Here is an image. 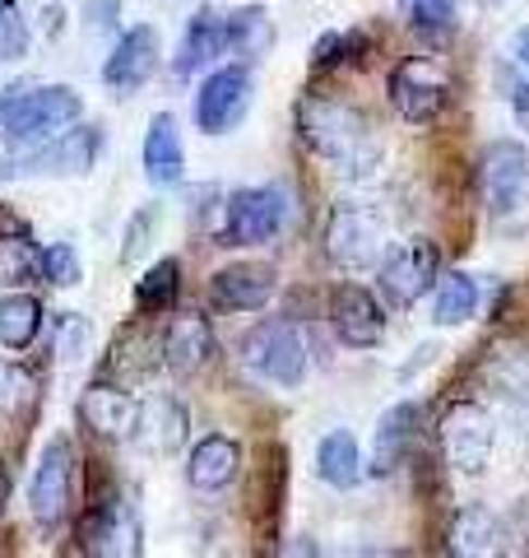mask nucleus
<instances>
[{"instance_id": "obj_42", "label": "nucleus", "mask_w": 529, "mask_h": 558, "mask_svg": "<svg viewBox=\"0 0 529 558\" xmlns=\"http://www.w3.org/2000/svg\"><path fill=\"white\" fill-rule=\"evenodd\" d=\"M10 494H14V480H10V465L0 461V512H5V502H10Z\"/></svg>"}, {"instance_id": "obj_21", "label": "nucleus", "mask_w": 529, "mask_h": 558, "mask_svg": "<svg viewBox=\"0 0 529 558\" xmlns=\"http://www.w3.org/2000/svg\"><path fill=\"white\" fill-rule=\"evenodd\" d=\"M186 428H190V418L186 410L176 405L172 396H153L139 405V418H135V442L153 451V457H172L176 447L186 442Z\"/></svg>"}, {"instance_id": "obj_31", "label": "nucleus", "mask_w": 529, "mask_h": 558, "mask_svg": "<svg viewBox=\"0 0 529 558\" xmlns=\"http://www.w3.org/2000/svg\"><path fill=\"white\" fill-rule=\"evenodd\" d=\"M497 539H502L497 517L488 508H465L451 526V554H492Z\"/></svg>"}, {"instance_id": "obj_29", "label": "nucleus", "mask_w": 529, "mask_h": 558, "mask_svg": "<svg viewBox=\"0 0 529 558\" xmlns=\"http://www.w3.org/2000/svg\"><path fill=\"white\" fill-rule=\"evenodd\" d=\"M176 293H182V266H176L172 256H163L135 284V307L145 312V317H158V312H172L176 307Z\"/></svg>"}, {"instance_id": "obj_19", "label": "nucleus", "mask_w": 529, "mask_h": 558, "mask_svg": "<svg viewBox=\"0 0 529 558\" xmlns=\"http://www.w3.org/2000/svg\"><path fill=\"white\" fill-rule=\"evenodd\" d=\"M242 470V447L233 438H223V433H209L190 447V461H186V480L190 488H200V494H219L237 480Z\"/></svg>"}, {"instance_id": "obj_28", "label": "nucleus", "mask_w": 529, "mask_h": 558, "mask_svg": "<svg viewBox=\"0 0 529 558\" xmlns=\"http://www.w3.org/2000/svg\"><path fill=\"white\" fill-rule=\"evenodd\" d=\"M33 410H38V377H33V368H24L20 359L0 354V414L33 418Z\"/></svg>"}, {"instance_id": "obj_17", "label": "nucleus", "mask_w": 529, "mask_h": 558, "mask_svg": "<svg viewBox=\"0 0 529 558\" xmlns=\"http://www.w3.org/2000/svg\"><path fill=\"white\" fill-rule=\"evenodd\" d=\"M84 549L88 554H108V558H135L139 549V517L126 498H112V502H102V508L84 521Z\"/></svg>"}, {"instance_id": "obj_15", "label": "nucleus", "mask_w": 529, "mask_h": 558, "mask_svg": "<svg viewBox=\"0 0 529 558\" xmlns=\"http://www.w3.org/2000/svg\"><path fill=\"white\" fill-rule=\"evenodd\" d=\"M279 275L264 260H237V266H223L214 279H209V299L223 312H260L274 299Z\"/></svg>"}, {"instance_id": "obj_30", "label": "nucleus", "mask_w": 529, "mask_h": 558, "mask_svg": "<svg viewBox=\"0 0 529 558\" xmlns=\"http://www.w3.org/2000/svg\"><path fill=\"white\" fill-rule=\"evenodd\" d=\"M112 363H108V373H116V377H126V381H135V377H145V373H153L158 363H163V336H145V330H126V336L116 340V349H112Z\"/></svg>"}, {"instance_id": "obj_34", "label": "nucleus", "mask_w": 529, "mask_h": 558, "mask_svg": "<svg viewBox=\"0 0 529 558\" xmlns=\"http://www.w3.org/2000/svg\"><path fill=\"white\" fill-rule=\"evenodd\" d=\"M38 270L47 284H57V289H75L79 284V252L70 247V242H51V247L38 252Z\"/></svg>"}, {"instance_id": "obj_18", "label": "nucleus", "mask_w": 529, "mask_h": 558, "mask_svg": "<svg viewBox=\"0 0 529 558\" xmlns=\"http://www.w3.org/2000/svg\"><path fill=\"white\" fill-rule=\"evenodd\" d=\"M214 359V326L200 312H176L163 326V363L176 377H196Z\"/></svg>"}, {"instance_id": "obj_45", "label": "nucleus", "mask_w": 529, "mask_h": 558, "mask_svg": "<svg viewBox=\"0 0 529 558\" xmlns=\"http://www.w3.org/2000/svg\"><path fill=\"white\" fill-rule=\"evenodd\" d=\"M483 5H506V0H483Z\"/></svg>"}, {"instance_id": "obj_40", "label": "nucleus", "mask_w": 529, "mask_h": 558, "mask_svg": "<svg viewBox=\"0 0 529 558\" xmlns=\"http://www.w3.org/2000/svg\"><path fill=\"white\" fill-rule=\"evenodd\" d=\"M510 112H516L520 131H529V80H510Z\"/></svg>"}, {"instance_id": "obj_25", "label": "nucleus", "mask_w": 529, "mask_h": 558, "mask_svg": "<svg viewBox=\"0 0 529 558\" xmlns=\"http://www.w3.org/2000/svg\"><path fill=\"white\" fill-rule=\"evenodd\" d=\"M479 312V279L451 270L432 284V326H460Z\"/></svg>"}, {"instance_id": "obj_6", "label": "nucleus", "mask_w": 529, "mask_h": 558, "mask_svg": "<svg viewBox=\"0 0 529 558\" xmlns=\"http://www.w3.org/2000/svg\"><path fill=\"white\" fill-rule=\"evenodd\" d=\"M288 219V196L279 186H242L223 205V247H260L279 238Z\"/></svg>"}, {"instance_id": "obj_10", "label": "nucleus", "mask_w": 529, "mask_h": 558, "mask_svg": "<svg viewBox=\"0 0 529 558\" xmlns=\"http://www.w3.org/2000/svg\"><path fill=\"white\" fill-rule=\"evenodd\" d=\"M492 438H497L492 418L473 400H460V405H451L441 414V451H446V461L460 475H483L492 461Z\"/></svg>"}, {"instance_id": "obj_39", "label": "nucleus", "mask_w": 529, "mask_h": 558, "mask_svg": "<svg viewBox=\"0 0 529 558\" xmlns=\"http://www.w3.org/2000/svg\"><path fill=\"white\" fill-rule=\"evenodd\" d=\"M116 20H121V0H88V5H84L88 33H112Z\"/></svg>"}, {"instance_id": "obj_43", "label": "nucleus", "mask_w": 529, "mask_h": 558, "mask_svg": "<svg viewBox=\"0 0 529 558\" xmlns=\"http://www.w3.org/2000/svg\"><path fill=\"white\" fill-rule=\"evenodd\" d=\"M24 94V84H10V89H0V121H5V112H10V102Z\"/></svg>"}, {"instance_id": "obj_11", "label": "nucleus", "mask_w": 529, "mask_h": 558, "mask_svg": "<svg viewBox=\"0 0 529 558\" xmlns=\"http://www.w3.org/2000/svg\"><path fill=\"white\" fill-rule=\"evenodd\" d=\"M479 191H483V205L488 215H516L529 201V154L510 140H497L488 145L483 163H479Z\"/></svg>"}, {"instance_id": "obj_36", "label": "nucleus", "mask_w": 529, "mask_h": 558, "mask_svg": "<svg viewBox=\"0 0 529 558\" xmlns=\"http://www.w3.org/2000/svg\"><path fill=\"white\" fill-rule=\"evenodd\" d=\"M362 47H367L362 33H325L311 51V65H340V61H348V51H362Z\"/></svg>"}, {"instance_id": "obj_7", "label": "nucleus", "mask_w": 529, "mask_h": 558, "mask_svg": "<svg viewBox=\"0 0 529 558\" xmlns=\"http://www.w3.org/2000/svg\"><path fill=\"white\" fill-rule=\"evenodd\" d=\"M325 256L344 270H367L385 256V219L372 205H340L325 223Z\"/></svg>"}, {"instance_id": "obj_24", "label": "nucleus", "mask_w": 529, "mask_h": 558, "mask_svg": "<svg viewBox=\"0 0 529 558\" xmlns=\"http://www.w3.org/2000/svg\"><path fill=\"white\" fill-rule=\"evenodd\" d=\"M227 51H237L242 61H260L274 47V20L264 5H237L233 14H223Z\"/></svg>"}, {"instance_id": "obj_5", "label": "nucleus", "mask_w": 529, "mask_h": 558, "mask_svg": "<svg viewBox=\"0 0 529 558\" xmlns=\"http://www.w3.org/2000/svg\"><path fill=\"white\" fill-rule=\"evenodd\" d=\"M70 498H75V451L65 438H51L38 457V470L28 480V517L42 535L61 531L70 517Z\"/></svg>"}, {"instance_id": "obj_27", "label": "nucleus", "mask_w": 529, "mask_h": 558, "mask_svg": "<svg viewBox=\"0 0 529 558\" xmlns=\"http://www.w3.org/2000/svg\"><path fill=\"white\" fill-rule=\"evenodd\" d=\"M42 330V303L33 293H0V344L5 349H28Z\"/></svg>"}, {"instance_id": "obj_20", "label": "nucleus", "mask_w": 529, "mask_h": 558, "mask_svg": "<svg viewBox=\"0 0 529 558\" xmlns=\"http://www.w3.org/2000/svg\"><path fill=\"white\" fill-rule=\"evenodd\" d=\"M186 172V149H182V131H176L172 112H153L149 131H145V178L153 186H176Z\"/></svg>"}, {"instance_id": "obj_1", "label": "nucleus", "mask_w": 529, "mask_h": 558, "mask_svg": "<svg viewBox=\"0 0 529 558\" xmlns=\"http://www.w3.org/2000/svg\"><path fill=\"white\" fill-rule=\"evenodd\" d=\"M297 135H303V145L311 154L340 163L344 172H367V163H377V154H381L367 117L340 98H303L297 102Z\"/></svg>"}, {"instance_id": "obj_4", "label": "nucleus", "mask_w": 529, "mask_h": 558, "mask_svg": "<svg viewBox=\"0 0 529 558\" xmlns=\"http://www.w3.org/2000/svg\"><path fill=\"white\" fill-rule=\"evenodd\" d=\"M242 363L274 387H297L307 373V340L293 322H260L246 330Z\"/></svg>"}, {"instance_id": "obj_13", "label": "nucleus", "mask_w": 529, "mask_h": 558, "mask_svg": "<svg viewBox=\"0 0 529 558\" xmlns=\"http://www.w3.org/2000/svg\"><path fill=\"white\" fill-rule=\"evenodd\" d=\"M251 108V70L246 65H223L205 75L196 94V126L205 135H227Z\"/></svg>"}, {"instance_id": "obj_22", "label": "nucleus", "mask_w": 529, "mask_h": 558, "mask_svg": "<svg viewBox=\"0 0 529 558\" xmlns=\"http://www.w3.org/2000/svg\"><path fill=\"white\" fill-rule=\"evenodd\" d=\"M223 51H227L223 14L196 10V14H190V24H186V33H182V47H176L172 70H176L182 80H190V75H200L205 65H214V57H223Z\"/></svg>"}, {"instance_id": "obj_38", "label": "nucleus", "mask_w": 529, "mask_h": 558, "mask_svg": "<svg viewBox=\"0 0 529 558\" xmlns=\"http://www.w3.org/2000/svg\"><path fill=\"white\" fill-rule=\"evenodd\" d=\"M57 330H61V359H79L84 344H88V322L75 317V312H61Z\"/></svg>"}, {"instance_id": "obj_37", "label": "nucleus", "mask_w": 529, "mask_h": 558, "mask_svg": "<svg viewBox=\"0 0 529 558\" xmlns=\"http://www.w3.org/2000/svg\"><path fill=\"white\" fill-rule=\"evenodd\" d=\"M153 223H158V209H139V215L131 219L126 247H121V260H139V252H145V247H149V238H153Z\"/></svg>"}, {"instance_id": "obj_12", "label": "nucleus", "mask_w": 529, "mask_h": 558, "mask_svg": "<svg viewBox=\"0 0 529 558\" xmlns=\"http://www.w3.org/2000/svg\"><path fill=\"white\" fill-rule=\"evenodd\" d=\"M158 61H163V43H158V28L135 24V28L121 33L116 47H112V57L102 61V84H108L116 98H131V94H139V89H145V84L153 80Z\"/></svg>"}, {"instance_id": "obj_44", "label": "nucleus", "mask_w": 529, "mask_h": 558, "mask_svg": "<svg viewBox=\"0 0 529 558\" xmlns=\"http://www.w3.org/2000/svg\"><path fill=\"white\" fill-rule=\"evenodd\" d=\"M516 61L529 70V28H520V33H516Z\"/></svg>"}, {"instance_id": "obj_35", "label": "nucleus", "mask_w": 529, "mask_h": 558, "mask_svg": "<svg viewBox=\"0 0 529 558\" xmlns=\"http://www.w3.org/2000/svg\"><path fill=\"white\" fill-rule=\"evenodd\" d=\"M28 20L20 14V0H0V61H20L28 57Z\"/></svg>"}, {"instance_id": "obj_14", "label": "nucleus", "mask_w": 529, "mask_h": 558, "mask_svg": "<svg viewBox=\"0 0 529 558\" xmlns=\"http://www.w3.org/2000/svg\"><path fill=\"white\" fill-rule=\"evenodd\" d=\"M330 326L348 349H372L385 336V312L362 284H340L330 293Z\"/></svg>"}, {"instance_id": "obj_8", "label": "nucleus", "mask_w": 529, "mask_h": 558, "mask_svg": "<svg viewBox=\"0 0 529 558\" xmlns=\"http://www.w3.org/2000/svg\"><path fill=\"white\" fill-rule=\"evenodd\" d=\"M436 242L428 238H409V242H395L391 252L381 256V293L391 307H414L422 293H432L436 284Z\"/></svg>"}, {"instance_id": "obj_16", "label": "nucleus", "mask_w": 529, "mask_h": 558, "mask_svg": "<svg viewBox=\"0 0 529 558\" xmlns=\"http://www.w3.org/2000/svg\"><path fill=\"white\" fill-rule=\"evenodd\" d=\"M79 418H84L88 433H98V438L126 442V438H135L139 400L131 391L112 387V381H94V387H84V396H79Z\"/></svg>"}, {"instance_id": "obj_2", "label": "nucleus", "mask_w": 529, "mask_h": 558, "mask_svg": "<svg viewBox=\"0 0 529 558\" xmlns=\"http://www.w3.org/2000/svg\"><path fill=\"white\" fill-rule=\"evenodd\" d=\"M102 149L98 126H65L61 135L28 145L0 159V182H42V178H84Z\"/></svg>"}, {"instance_id": "obj_32", "label": "nucleus", "mask_w": 529, "mask_h": 558, "mask_svg": "<svg viewBox=\"0 0 529 558\" xmlns=\"http://www.w3.org/2000/svg\"><path fill=\"white\" fill-rule=\"evenodd\" d=\"M399 10H404V20L414 24V33H422V38H451L455 24H460V5L455 0H399Z\"/></svg>"}, {"instance_id": "obj_26", "label": "nucleus", "mask_w": 529, "mask_h": 558, "mask_svg": "<svg viewBox=\"0 0 529 558\" xmlns=\"http://www.w3.org/2000/svg\"><path fill=\"white\" fill-rule=\"evenodd\" d=\"M316 475L330 488H353L362 480V451L353 442V433H325L321 447H316Z\"/></svg>"}, {"instance_id": "obj_9", "label": "nucleus", "mask_w": 529, "mask_h": 558, "mask_svg": "<svg viewBox=\"0 0 529 558\" xmlns=\"http://www.w3.org/2000/svg\"><path fill=\"white\" fill-rule=\"evenodd\" d=\"M391 102L404 121L414 126H428V121L441 117V108L451 102V80L446 70L428 57H409L391 70Z\"/></svg>"}, {"instance_id": "obj_33", "label": "nucleus", "mask_w": 529, "mask_h": 558, "mask_svg": "<svg viewBox=\"0 0 529 558\" xmlns=\"http://www.w3.org/2000/svg\"><path fill=\"white\" fill-rule=\"evenodd\" d=\"M38 270V247L24 233H0V289H14Z\"/></svg>"}, {"instance_id": "obj_41", "label": "nucleus", "mask_w": 529, "mask_h": 558, "mask_svg": "<svg viewBox=\"0 0 529 558\" xmlns=\"http://www.w3.org/2000/svg\"><path fill=\"white\" fill-rule=\"evenodd\" d=\"M61 5H42V33H47V38H61Z\"/></svg>"}, {"instance_id": "obj_3", "label": "nucleus", "mask_w": 529, "mask_h": 558, "mask_svg": "<svg viewBox=\"0 0 529 558\" xmlns=\"http://www.w3.org/2000/svg\"><path fill=\"white\" fill-rule=\"evenodd\" d=\"M79 117H84V98L70 84H42V89H24L10 102L5 121H0V140L10 149H28L61 135L65 126H75Z\"/></svg>"}, {"instance_id": "obj_23", "label": "nucleus", "mask_w": 529, "mask_h": 558, "mask_svg": "<svg viewBox=\"0 0 529 558\" xmlns=\"http://www.w3.org/2000/svg\"><path fill=\"white\" fill-rule=\"evenodd\" d=\"M418 433V405L414 400H399L381 414L377 424V442H372V475H391V470L404 461V451H409Z\"/></svg>"}]
</instances>
